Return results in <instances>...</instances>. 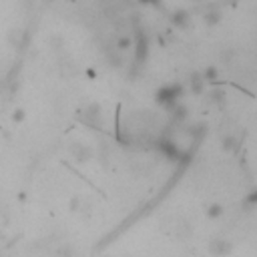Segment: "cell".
Listing matches in <instances>:
<instances>
[{
	"label": "cell",
	"mask_w": 257,
	"mask_h": 257,
	"mask_svg": "<svg viewBox=\"0 0 257 257\" xmlns=\"http://www.w3.org/2000/svg\"><path fill=\"white\" fill-rule=\"evenodd\" d=\"M181 86L179 84H167V86H163L159 92H157V100L161 102V104H165L167 108H173L175 106V102H177V98L181 96Z\"/></svg>",
	"instance_id": "cell-1"
},
{
	"label": "cell",
	"mask_w": 257,
	"mask_h": 257,
	"mask_svg": "<svg viewBox=\"0 0 257 257\" xmlns=\"http://www.w3.org/2000/svg\"><path fill=\"white\" fill-rule=\"evenodd\" d=\"M223 213V209H221V205H213L211 209H209V217H219Z\"/></svg>",
	"instance_id": "cell-2"
},
{
	"label": "cell",
	"mask_w": 257,
	"mask_h": 257,
	"mask_svg": "<svg viewBox=\"0 0 257 257\" xmlns=\"http://www.w3.org/2000/svg\"><path fill=\"white\" fill-rule=\"evenodd\" d=\"M22 116H24V114H22V110H16V114H14V118H16V120H22Z\"/></svg>",
	"instance_id": "cell-3"
}]
</instances>
